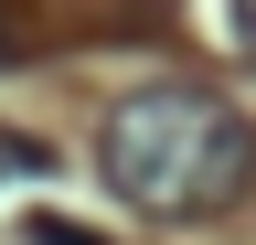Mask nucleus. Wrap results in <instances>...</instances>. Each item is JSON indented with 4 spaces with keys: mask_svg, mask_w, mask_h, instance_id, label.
<instances>
[{
    "mask_svg": "<svg viewBox=\"0 0 256 245\" xmlns=\"http://www.w3.org/2000/svg\"><path fill=\"white\" fill-rule=\"evenodd\" d=\"M224 11H235V43L256 53V0H224Z\"/></svg>",
    "mask_w": 256,
    "mask_h": 245,
    "instance_id": "nucleus-4",
    "label": "nucleus"
},
{
    "mask_svg": "<svg viewBox=\"0 0 256 245\" xmlns=\"http://www.w3.org/2000/svg\"><path fill=\"white\" fill-rule=\"evenodd\" d=\"M32 245H96V235H75L64 213H32Z\"/></svg>",
    "mask_w": 256,
    "mask_h": 245,
    "instance_id": "nucleus-3",
    "label": "nucleus"
},
{
    "mask_svg": "<svg viewBox=\"0 0 256 245\" xmlns=\"http://www.w3.org/2000/svg\"><path fill=\"white\" fill-rule=\"evenodd\" d=\"M96 181L150 213V224H203V213L246 203L256 181V128L214 85H139V96L107 107L96 128Z\"/></svg>",
    "mask_w": 256,
    "mask_h": 245,
    "instance_id": "nucleus-1",
    "label": "nucleus"
},
{
    "mask_svg": "<svg viewBox=\"0 0 256 245\" xmlns=\"http://www.w3.org/2000/svg\"><path fill=\"white\" fill-rule=\"evenodd\" d=\"M32 171H54V149L22 139V128H0V181H32Z\"/></svg>",
    "mask_w": 256,
    "mask_h": 245,
    "instance_id": "nucleus-2",
    "label": "nucleus"
},
{
    "mask_svg": "<svg viewBox=\"0 0 256 245\" xmlns=\"http://www.w3.org/2000/svg\"><path fill=\"white\" fill-rule=\"evenodd\" d=\"M0 64H11V53H0Z\"/></svg>",
    "mask_w": 256,
    "mask_h": 245,
    "instance_id": "nucleus-5",
    "label": "nucleus"
}]
</instances>
